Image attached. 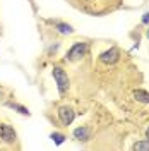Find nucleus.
Masks as SVG:
<instances>
[{
	"mask_svg": "<svg viewBox=\"0 0 149 151\" xmlns=\"http://www.w3.org/2000/svg\"><path fill=\"white\" fill-rule=\"evenodd\" d=\"M134 96H135V100L140 101V103H149V93L144 91V89H135L134 91Z\"/></svg>",
	"mask_w": 149,
	"mask_h": 151,
	"instance_id": "6",
	"label": "nucleus"
},
{
	"mask_svg": "<svg viewBox=\"0 0 149 151\" xmlns=\"http://www.w3.org/2000/svg\"><path fill=\"white\" fill-rule=\"evenodd\" d=\"M148 38H149V31H148Z\"/></svg>",
	"mask_w": 149,
	"mask_h": 151,
	"instance_id": "13",
	"label": "nucleus"
},
{
	"mask_svg": "<svg viewBox=\"0 0 149 151\" xmlns=\"http://www.w3.org/2000/svg\"><path fill=\"white\" fill-rule=\"evenodd\" d=\"M0 139H4L5 142H14L16 141V131L7 124H0Z\"/></svg>",
	"mask_w": 149,
	"mask_h": 151,
	"instance_id": "4",
	"label": "nucleus"
},
{
	"mask_svg": "<svg viewBox=\"0 0 149 151\" xmlns=\"http://www.w3.org/2000/svg\"><path fill=\"white\" fill-rule=\"evenodd\" d=\"M57 29L60 31V33H64V35H70L74 29L72 26H69V24H62V22H57Z\"/></svg>",
	"mask_w": 149,
	"mask_h": 151,
	"instance_id": "8",
	"label": "nucleus"
},
{
	"mask_svg": "<svg viewBox=\"0 0 149 151\" xmlns=\"http://www.w3.org/2000/svg\"><path fill=\"white\" fill-rule=\"evenodd\" d=\"M87 129L86 127H79V129H75L74 131V136H75V139H79V141H86L87 139Z\"/></svg>",
	"mask_w": 149,
	"mask_h": 151,
	"instance_id": "7",
	"label": "nucleus"
},
{
	"mask_svg": "<svg viewBox=\"0 0 149 151\" xmlns=\"http://www.w3.org/2000/svg\"><path fill=\"white\" fill-rule=\"evenodd\" d=\"M146 137L149 139V127H148V131H146Z\"/></svg>",
	"mask_w": 149,
	"mask_h": 151,
	"instance_id": "12",
	"label": "nucleus"
},
{
	"mask_svg": "<svg viewBox=\"0 0 149 151\" xmlns=\"http://www.w3.org/2000/svg\"><path fill=\"white\" fill-rule=\"evenodd\" d=\"M74 117H75L74 108H70V106H60L58 108V119L64 125H70L74 122Z\"/></svg>",
	"mask_w": 149,
	"mask_h": 151,
	"instance_id": "3",
	"label": "nucleus"
},
{
	"mask_svg": "<svg viewBox=\"0 0 149 151\" xmlns=\"http://www.w3.org/2000/svg\"><path fill=\"white\" fill-rule=\"evenodd\" d=\"M50 137L53 139V142H55V144H62V142L65 141V136H64V134H58V132H53Z\"/></svg>",
	"mask_w": 149,
	"mask_h": 151,
	"instance_id": "9",
	"label": "nucleus"
},
{
	"mask_svg": "<svg viewBox=\"0 0 149 151\" xmlns=\"http://www.w3.org/2000/svg\"><path fill=\"white\" fill-rule=\"evenodd\" d=\"M118 50L117 48H110V50H106V52H103L101 55H100V60H101L103 64H115L117 60H118Z\"/></svg>",
	"mask_w": 149,
	"mask_h": 151,
	"instance_id": "5",
	"label": "nucleus"
},
{
	"mask_svg": "<svg viewBox=\"0 0 149 151\" xmlns=\"http://www.w3.org/2000/svg\"><path fill=\"white\" fill-rule=\"evenodd\" d=\"M142 22H144V24H149V12H146V14H144V17H142Z\"/></svg>",
	"mask_w": 149,
	"mask_h": 151,
	"instance_id": "11",
	"label": "nucleus"
},
{
	"mask_svg": "<svg viewBox=\"0 0 149 151\" xmlns=\"http://www.w3.org/2000/svg\"><path fill=\"white\" fill-rule=\"evenodd\" d=\"M86 48H87V45H86V43H75L74 47L67 52L65 58L69 60V62H75V60L82 58L84 53H86Z\"/></svg>",
	"mask_w": 149,
	"mask_h": 151,
	"instance_id": "2",
	"label": "nucleus"
},
{
	"mask_svg": "<svg viewBox=\"0 0 149 151\" xmlns=\"http://www.w3.org/2000/svg\"><path fill=\"white\" fill-rule=\"evenodd\" d=\"M53 77H55V83L58 91L64 94L69 89V76L65 74V70L62 67H53Z\"/></svg>",
	"mask_w": 149,
	"mask_h": 151,
	"instance_id": "1",
	"label": "nucleus"
},
{
	"mask_svg": "<svg viewBox=\"0 0 149 151\" xmlns=\"http://www.w3.org/2000/svg\"><path fill=\"white\" fill-rule=\"evenodd\" d=\"M134 150H146V151H149V139L148 141H142V142H135V144H134Z\"/></svg>",
	"mask_w": 149,
	"mask_h": 151,
	"instance_id": "10",
	"label": "nucleus"
}]
</instances>
